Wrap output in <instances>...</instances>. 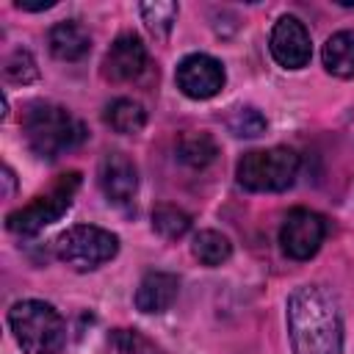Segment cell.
I'll use <instances>...</instances> for the list:
<instances>
[{
	"label": "cell",
	"instance_id": "cell-20",
	"mask_svg": "<svg viewBox=\"0 0 354 354\" xmlns=\"http://www.w3.org/2000/svg\"><path fill=\"white\" fill-rule=\"evenodd\" d=\"M230 130L232 136H241V138H257L266 133V119L260 111L254 108H238L232 116H230Z\"/></svg>",
	"mask_w": 354,
	"mask_h": 354
},
{
	"label": "cell",
	"instance_id": "cell-21",
	"mask_svg": "<svg viewBox=\"0 0 354 354\" xmlns=\"http://www.w3.org/2000/svg\"><path fill=\"white\" fill-rule=\"evenodd\" d=\"M3 75L11 80V83H30L39 77V69H36V61L28 50H14L3 66Z\"/></svg>",
	"mask_w": 354,
	"mask_h": 354
},
{
	"label": "cell",
	"instance_id": "cell-4",
	"mask_svg": "<svg viewBox=\"0 0 354 354\" xmlns=\"http://www.w3.org/2000/svg\"><path fill=\"white\" fill-rule=\"evenodd\" d=\"M299 171V155L290 147L252 149L238 160V183L246 191H285Z\"/></svg>",
	"mask_w": 354,
	"mask_h": 354
},
{
	"label": "cell",
	"instance_id": "cell-14",
	"mask_svg": "<svg viewBox=\"0 0 354 354\" xmlns=\"http://www.w3.org/2000/svg\"><path fill=\"white\" fill-rule=\"evenodd\" d=\"M324 66L335 77H354V30H340L324 44Z\"/></svg>",
	"mask_w": 354,
	"mask_h": 354
},
{
	"label": "cell",
	"instance_id": "cell-12",
	"mask_svg": "<svg viewBox=\"0 0 354 354\" xmlns=\"http://www.w3.org/2000/svg\"><path fill=\"white\" fill-rule=\"evenodd\" d=\"M180 293V279L169 271H149L136 288V307L141 313H166Z\"/></svg>",
	"mask_w": 354,
	"mask_h": 354
},
{
	"label": "cell",
	"instance_id": "cell-22",
	"mask_svg": "<svg viewBox=\"0 0 354 354\" xmlns=\"http://www.w3.org/2000/svg\"><path fill=\"white\" fill-rule=\"evenodd\" d=\"M53 6H55V0H39V3L17 0V8H22V11H47V8H53Z\"/></svg>",
	"mask_w": 354,
	"mask_h": 354
},
{
	"label": "cell",
	"instance_id": "cell-9",
	"mask_svg": "<svg viewBox=\"0 0 354 354\" xmlns=\"http://www.w3.org/2000/svg\"><path fill=\"white\" fill-rule=\"evenodd\" d=\"M268 50L274 55V61L285 69H301L310 64L313 55V41H310V30L304 28V22L299 17H279L271 28V39H268Z\"/></svg>",
	"mask_w": 354,
	"mask_h": 354
},
{
	"label": "cell",
	"instance_id": "cell-13",
	"mask_svg": "<svg viewBox=\"0 0 354 354\" xmlns=\"http://www.w3.org/2000/svg\"><path fill=\"white\" fill-rule=\"evenodd\" d=\"M47 44H50V53L58 61H80L91 50V36H88V30L80 22L64 19V22L50 28Z\"/></svg>",
	"mask_w": 354,
	"mask_h": 354
},
{
	"label": "cell",
	"instance_id": "cell-11",
	"mask_svg": "<svg viewBox=\"0 0 354 354\" xmlns=\"http://www.w3.org/2000/svg\"><path fill=\"white\" fill-rule=\"evenodd\" d=\"M147 66V47L144 41L136 36V33H122L113 39V44L108 47L105 53V61H102V75L108 80H133L144 72Z\"/></svg>",
	"mask_w": 354,
	"mask_h": 354
},
{
	"label": "cell",
	"instance_id": "cell-5",
	"mask_svg": "<svg viewBox=\"0 0 354 354\" xmlns=\"http://www.w3.org/2000/svg\"><path fill=\"white\" fill-rule=\"evenodd\" d=\"M77 185H80V174L77 171L61 174L47 194H39L25 207L8 213L6 216V227L11 232H17V235H36L39 230H44L47 224L58 221L72 207V196H75Z\"/></svg>",
	"mask_w": 354,
	"mask_h": 354
},
{
	"label": "cell",
	"instance_id": "cell-10",
	"mask_svg": "<svg viewBox=\"0 0 354 354\" xmlns=\"http://www.w3.org/2000/svg\"><path fill=\"white\" fill-rule=\"evenodd\" d=\"M102 194L116 207H130L138 191V169L124 152H105L97 169Z\"/></svg>",
	"mask_w": 354,
	"mask_h": 354
},
{
	"label": "cell",
	"instance_id": "cell-7",
	"mask_svg": "<svg viewBox=\"0 0 354 354\" xmlns=\"http://www.w3.org/2000/svg\"><path fill=\"white\" fill-rule=\"evenodd\" d=\"M324 235H326V224H324V218L318 213H313L307 207H293L282 221L279 243H282L288 257L310 260L321 249Z\"/></svg>",
	"mask_w": 354,
	"mask_h": 354
},
{
	"label": "cell",
	"instance_id": "cell-18",
	"mask_svg": "<svg viewBox=\"0 0 354 354\" xmlns=\"http://www.w3.org/2000/svg\"><path fill=\"white\" fill-rule=\"evenodd\" d=\"M152 227H155V232L163 235L166 241H177V238H183V235L188 232L191 218H188V213H183V210L174 207V205H158V207L152 210Z\"/></svg>",
	"mask_w": 354,
	"mask_h": 354
},
{
	"label": "cell",
	"instance_id": "cell-23",
	"mask_svg": "<svg viewBox=\"0 0 354 354\" xmlns=\"http://www.w3.org/2000/svg\"><path fill=\"white\" fill-rule=\"evenodd\" d=\"M0 180L6 183V191H3V194L11 196V194H14V171H11L8 166H3V177H0Z\"/></svg>",
	"mask_w": 354,
	"mask_h": 354
},
{
	"label": "cell",
	"instance_id": "cell-8",
	"mask_svg": "<svg viewBox=\"0 0 354 354\" xmlns=\"http://www.w3.org/2000/svg\"><path fill=\"white\" fill-rule=\"evenodd\" d=\"M174 80H177V88L185 97H191V100H210V97H216L224 88L227 75H224L221 61H216L213 55L191 53V55H185L177 64Z\"/></svg>",
	"mask_w": 354,
	"mask_h": 354
},
{
	"label": "cell",
	"instance_id": "cell-17",
	"mask_svg": "<svg viewBox=\"0 0 354 354\" xmlns=\"http://www.w3.org/2000/svg\"><path fill=\"white\" fill-rule=\"evenodd\" d=\"M191 252H194V257H196L199 263H205V266L213 268V266H221V263L230 260L232 243H230L227 235H221V232H216V230H199V232L194 235Z\"/></svg>",
	"mask_w": 354,
	"mask_h": 354
},
{
	"label": "cell",
	"instance_id": "cell-19",
	"mask_svg": "<svg viewBox=\"0 0 354 354\" xmlns=\"http://www.w3.org/2000/svg\"><path fill=\"white\" fill-rule=\"evenodd\" d=\"M141 11V19L147 22V28L158 36H166L171 30V25L177 22V11L180 6L177 3H163V0H155V3H141L138 6Z\"/></svg>",
	"mask_w": 354,
	"mask_h": 354
},
{
	"label": "cell",
	"instance_id": "cell-16",
	"mask_svg": "<svg viewBox=\"0 0 354 354\" xmlns=\"http://www.w3.org/2000/svg\"><path fill=\"white\" fill-rule=\"evenodd\" d=\"M216 155L218 147L207 133H185L177 141V158L191 169H205L207 163L216 160Z\"/></svg>",
	"mask_w": 354,
	"mask_h": 354
},
{
	"label": "cell",
	"instance_id": "cell-1",
	"mask_svg": "<svg viewBox=\"0 0 354 354\" xmlns=\"http://www.w3.org/2000/svg\"><path fill=\"white\" fill-rule=\"evenodd\" d=\"M285 307L293 354H343L340 304L329 288L299 285Z\"/></svg>",
	"mask_w": 354,
	"mask_h": 354
},
{
	"label": "cell",
	"instance_id": "cell-3",
	"mask_svg": "<svg viewBox=\"0 0 354 354\" xmlns=\"http://www.w3.org/2000/svg\"><path fill=\"white\" fill-rule=\"evenodd\" d=\"M11 332L25 354H55L64 346V318L58 310L39 299H22L8 310Z\"/></svg>",
	"mask_w": 354,
	"mask_h": 354
},
{
	"label": "cell",
	"instance_id": "cell-2",
	"mask_svg": "<svg viewBox=\"0 0 354 354\" xmlns=\"http://www.w3.org/2000/svg\"><path fill=\"white\" fill-rule=\"evenodd\" d=\"M22 130L28 138V147L47 160H55L58 155L75 149L86 138V127L80 119H75L66 108L53 102H36L28 108L22 119Z\"/></svg>",
	"mask_w": 354,
	"mask_h": 354
},
{
	"label": "cell",
	"instance_id": "cell-6",
	"mask_svg": "<svg viewBox=\"0 0 354 354\" xmlns=\"http://www.w3.org/2000/svg\"><path fill=\"white\" fill-rule=\"evenodd\" d=\"M119 252V238L94 224H75L55 238V254L75 271H91Z\"/></svg>",
	"mask_w": 354,
	"mask_h": 354
},
{
	"label": "cell",
	"instance_id": "cell-15",
	"mask_svg": "<svg viewBox=\"0 0 354 354\" xmlns=\"http://www.w3.org/2000/svg\"><path fill=\"white\" fill-rule=\"evenodd\" d=\"M105 122H108L116 133L133 136V133H141V130H144V124H147V111H144L141 102L122 97V100H113V102L105 108Z\"/></svg>",
	"mask_w": 354,
	"mask_h": 354
}]
</instances>
